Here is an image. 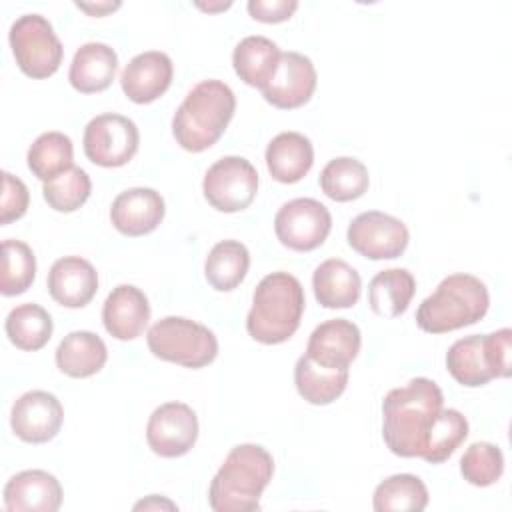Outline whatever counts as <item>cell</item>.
Listing matches in <instances>:
<instances>
[{"label":"cell","mask_w":512,"mask_h":512,"mask_svg":"<svg viewBox=\"0 0 512 512\" xmlns=\"http://www.w3.org/2000/svg\"><path fill=\"white\" fill-rule=\"evenodd\" d=\"M444 408L440 386L430 378H412L392 388L382 402V438L400 458H422L428 432Z\"/></svg>","instance_id":"6da1fadb"},{"label":"cell","mask_w":512,"mask_h":512,"mask_svg":"<svg viewBox=\"0 0 512 512\" xmlns=\"http://www.w3.org/2000/svg\"><path fill=\"white\" fill-rule=\"evenodd\" d=\"M274 474L272 454L260 444H238L224 458L208 490L214 512H250Z\"/></svg>","instance_id":"7a4b0ae2"},{"label":"cell","mask_w":512,"mask_h":512,"mask_svg":"<svg viewBox=\"0 0 512 512\" xmlns=\"http://www.w3.org/2000/svg\"><path fill=\"white\" fill-rule=\"evenodd\" d=\"M236 110V96L222 80L198 82L182 100L172 118V134L188 152L214 146L228 128Z\"/></svg>","instance_id":"3957f363"},{"label":"cell","mask_w":512,"mask_h":512,"mask_svg":"<svg viewBox=\"0 0 512 512\" xmlns=\"http://www.w3.org/2000/svg\"><path fill=\"white\" fill-rule=\"evenodd\" d=\"M304 304V288L296 276L266 274L254 290L246 330L260 344H282L298 330Z\"/></svg>","instance_id":"277c9868"},{"label":"cell","mask_w":512,"mask_h":512,"mask_svg":"<svg viewBox=\"0 0 512 512\" xmlns=\"http://www.w3.org/2000/svg\"><path fill=\"white\" fill-rule=\"evenodd\" d=\"M490 296L486 284L472 274H450L416 310V324L428 334L452 332L482 320Z\"/></svg>","instance_id":"5b68a950"},{"label":"cell","mask_w":512,"mask_h":512,"mask_svg":"<svg viewBox=\"0 0 512 512\" xmlns=\"http://www.w3.org/2000/svg\"><path fill=\"white\" fill-rule=\"evenodd\" d=\"M512 330L500 328L492 334H472L456 340L446 352L450 376L468 388H478L492 378L512 374Z\"/></svg>","instance_id":"8992f818"},{"label":"cell","mask_w":512,"mask_h":512,"mask_svg":"<svg viewBox=\"0 0 512 512\" xmlns=\"http://www.w3.org/2000/svg\"><path fill=\"white\" fill-rule=\"evenodd\" d=\"M150 352L186 368H204L218 356V340L210 328L182 316H166L146 334Z\"/></svg>","instance_id":"52a82bcc"},{"label":"cell","mask_w":512,"mask_h":512,"mask_svg":"<svg viewBox=\"0 0 512 512\" xmlns=\"http://www.w3.org/2000/svg\"><path fill=\"white\" fill-rule=\"evenodd\" d=\"M8 40L18 68L30 78H48L62 64V42L52 24L40 14H24L16 18L10 26Z\"/></svg>","instance_id":"ba28073f"},{"label":"cell","mask_w":512,"mask_h":512,"mask_svg":"<svg viewBox=\"0 0 512 512\" xmlns=\"http://www.w3.org/2000/svg\"><path fill=\"white\" fill-rule=\"evenodd\" d=\"M202 192L218 212L232 214L246 210L258 192V172L242 156H224L206 170Z\"/></svg>","instance_id":"9c48e42d"},{"label":"cell","mask_w":512,"mask_h":512,"mask_svg":"<svg viewBox=\"0 0 512 512\" xmlns=\"http://www.w3.org/2000/svg\"><path fill=\"white\" fill-rule=\"evenodd\" d=\"M84 154L102 168L128 164L138 152L140 134L134 120L122 114H100L84 128Z\"/></svg>","instance_id":"30bf717a"},{"label":"cell","mask_w":512,"mask_h":512,"mask_svg":"<svg viewBox=\"0 0 512 512\" xmlns=\"http://www.w3.org/2000/svg\"><path fill=\"white\" fill-rule=\"evenodd\" d=\"M332 228L328 208L314 198H294L276 212L274 232L290 250L310 252L324 244Z\"/></svg>","instance_id":"8fae6325"},{"label":"cell","mask_w":512,"mask_h":512,"mask_svg":"<svg viewBox=\"0 0 512 512\" xmlns=\"http://www.w3.org/2000/svg\"><path fill=\"white\" fill-rule=\"evenodd\" d=\"M346 240L360 256L368 260H392L402 256L410 234L400 218L380 210H368L352 218Z\"/></svg>","instance_id":"7c38bea8"},{"label":"cell","mask_w":512,"mask_h":512,"mask_svg":"<svg viewBox=\"0 0 512 512\" xmlns=\"http://www.w3.org/2000/svg\"><path fill=\"white\" fill-rule=\"evenodd\" d=\"M198 440V416L184 402L158 406L146 424V442L162 458H178L192 450Z\"/></svg>","instance_id":"4fadbf2b"},{"label":"cell","mask_w":512,"mask_h":512,"mask_svg":"<svg viewBox=\"0 0 512 512\" xmlns=\"http://www.w3.org/2000/svg\"><path fill=\"white\" fill-rule=\"evenodd\" d=\"M64 420V408L60 400L46 390L24 392L10 412L12 432L28 444H44L52 440Z\"/></svg>","instance_id":"5bb4252c"},{"label":"cell","mask_w":512,"mask_h":512,"mask_svg":"<svg viewBox=\"0 0 512 512\" xmlns=\"http://www.w3.org/2000/svg\"><path fill=\"white\" fill-rule=\"evenodd\" d=\"M316 68L312 60L300 52H282L272 80L264 86L262 96L268 104L294 110L304 106L316 90Z\"/></svg>","instance_id":"9a60e30c"},{"label":"cell","mask_w":512,"mask_h":512,"mask_svg":"<svg viewBox=\"0 0 512 512\" xmlns=\"http://www.w3.org/2000/svg\"><path fill=\"white\" fill-rule=\"evenodd\" d=\"M174 66L168 54L148 50L134 56L120 74V86L134 104H150L158 100L172 84Z\"/></svg>","instance_id":"2e32d148"},{"label":"cell","mask_w":512,"mask_h":512,"mask_svg":"<svg viewBox=\"0 0 512 512\" xmlns=\"http://www.w3.org/2000/svg\"><path fill=\"white\" fill-rule=\"evenodd\" d=\"M166 206L160 192L154 188H128L120 192L110 208L112 226L124 236H144L154 232L162 218Z\"/></svg>","instance_id":"e0dca14e"},{"label":"cell","mask_w":512,"mask_h":512,"mask_svg":"<svg viewBox=\"0 0 512 512\" xmlns=\"http://www.w3.org/2000/svg\"><path fill=\"white\" fill-rule=\"evenodd\" d=\"M362 344L360 328L346 318H332L316 326L306 344V356L324 368H348Z\"/></svg>","instance_id":"ac0fdd59"},{"label":"cell","mask_w":512,"mask_h":512,"mask_svg":"<svg viewBox=\"0 0 512 512\" xmlns=\"http://www.w3.org/2000/svg\"><path fill=\"white\" fill-rule=\"evenodd\" d=\"M62 504V486L46 470H22L4 486L8 512H56Z\"/></svg>","instance_id":"d6986e66"},{"label":"cell","mask_w":512,"mask_h":512,"mask_svg":"<svg viewBox=\"0 0 512 512\" xmlns=\"http://www.w3.org/2000/svg\"><path fill=\"white\" fill-rule=\"evenodd\" d=\"M150 320V304L146 294L132 286H116L104 300L102 322L106 332L116 340L138 338Z\"/></svg>","instance_id":"ffe728a7"},{"label":"cell","mask_w":512,"mask_h":512,"mask_svg":"<svg viewBox=\"0 0 512 512\" xmlns=\"http://www.w3.org/2000/svg\"><path fill=\"white\" fill-rule=\"evenodd\" d=\"M98 290V272L80 256L58 258L48 272L50 296L66 308L86 306Z\"/></svg>","instance_id":"44dd1931"},{"label":"cell","mask_w":512,"mask_h":512,"mask_svg":"<svg viewBox=\"0 0 512 512\" xmlns=\"http://www.w3.org/2000/svg\"><path fill=\"white\" fill-rule=\"evenodd\" d=\"M118 70V54L104 42L82 44L70 62L68 80L74 90L94 94L106 90Z\"/></svg>","instance_id":"7402d4cb"},{"label":"cell","mask_w":512,"mask_h":512,"mask_svg":"<svg viewBox=\"0 0 512 512\" xmlns=\"http://www.w3.org/2000/svg\"><path fill=\"white\" fill-rule=\"evenodd\" d=\"M312 164V142L300 132H280L266 148V166L276 182L294 184L310 172Z\"/></svg>","instance_id":"603a6c76"},{"label":"cell","mask_w":512,"mask_h":512,"mask_svg":"<svg viewBox=\"0 0 512 512\" xmlns=\"http://www.w3.org/2000/svg\"><path fill=\"white\" fill-rule=\"evenodd\" d=\"M314 296L324 308H350L358 302L360 274L340 258L324 260L312 274Z\"/></svg>","instance_id":"cb8c5ba5"},{"label":"cell","mask_w":512,"mask_h":512,"mask_svg":"<svg viewBox=\"0 0 512 512\" xmlns=\"http://www.w3.org/2000/svg\"><path fill=\"white\" fill-rule=\"evenodd\" d=\"M108 350L104 340L90 330L66 334L56 348V366L70 378H88L104 368Z\"/></svg>","instance_id":"d4e9b609"},{"label":"cell","mask_w":512,"mask_h":512,"mask_svg":"<svg viewBox=\"0 0 512 512\" xmlns=\"http://www.w3.org/2000/svg\"><path fill=\"white\" fill-rule=\"evenodd\" d=\"M280 56V48L270 38L246 36L236 44L232 52L234 72L244 84L264 90L278 68Z\"/></svg>","instance_id":"484cf974"},{"label":"cell","mask_w":512,"mask_h":512,"mask_svg":"<svg viewBox=\"0 0 512 512\" xmlns=\"http://www.w3.org/2000/svg\"><path fill=\"white\" fill-rule=\"evenodd\" d=\"M416 292V280L406 268L378 272L368 284V306L380 318H396L406 312Z\"/></svg>","instance_id":"4316f807"},{"label":"cell","mask_w":512,"mask_h":512,"mask_svg":"<svg viewBox=\"0 0 512 512\" xmlns=\"http://www.w3.org/2000/svg\"><path fill=\"white\" fill-rule=\"evenodd\" d=\"M294 384L306 402L326 406L346 390L348 368H324L304 354L294 366Z\"/></svg>","instance_id":"83f0119b"},{"label":"cell","mask_w":512,"mask_h":512,"mask_svg":"<svg viewBox=\"0 0 512 512\" xmlns=\"http://www.w3.org/2000/svg\"><path fill=\"white\" fill-rule=\"evenodd\" d=\"M250 252L238 240H222L212 246L204 262V276L218 292H230L246 278Z\"/></svg>","instance_id":"f1b7e54d"},{"label":"cell","mask_w":512,"mask_h":512,"mask_svg":"<svg viewBox=\"0 0 512 512\" xmlns=\"http://www.w3.org/2000/svg\"><path fill=\"white\" fill-rule=\"evenodd\" d=\"M4 330L8 340L16 348L26 352H36L48 344L54 324H52V316L40 304L26 302L8 312Z\"/></svg>","instance_id":"f546056e"},{"label":"cell","mask_w":512,"mask_h":512,"mask_svg":"<svg viewBox=\"0 0 512 512\" xmlns=\"http://www.w3.org/2000/svg\"><path fill=\"white\" fill-rule=\"evenodd\" d=\"M26 160L30 172L38 180L48 182L74 166L72 140L62 132H44L30 144Z\"/></svg>","instance_id":"4dcf8cb0"},{"label":"cell","mask_w":512,"mask_h":512,"mask_svg":"<svg viewBox=\"0 0 512 512\" xmlns=\"http://www.w3.org/2000/svg\"><path fill=\"white\" fill-rule=\"evenodd\" d=\"M370 184L366 166L350 156L330 160L320 172V188L334 202H350L360 198Z\"/></svg>","instance_id":"1f68e13d"},{"label":"cell","mask_w":512,"mask_h":512,"mask_svg":"<svg viewBox=\"0 0 512 512\" xmlns=\"http://www.w3.org/2000/svg\"><path fill=\"white\" fill-rule=\"evenodd\" d=\"M372 506L376 512H420L428 506V488L414 474H394L376 486Z\"/></svg>","instance_id":"d6a6232c"},{"label":"cell","mask_w":512,"mask_h":512,"mask_svg":"<svg viewBox=\"0 0 512 512\" xmlns=\"http://www.w3.org/2000/svg\"><path fill=\"white\" fill-rule=\"evenodd\" d=\"M466 436H468L466 416L456 408H442L428 432L422 458L430 464H442L454 454V450L466 440Z\"/></svg>","instance_id":"836d02e7"},{"label":"cell","mask_w":512,"mask_h":512,"mask_svg":"<svg viewBox=\"0 0 512 512\" xmlns=\"http://www.w3.org/2000/svg\"><path fill=\"white\" fill-rule=\"evenodd\" d=\"M36 278V256L32 248L22 240L2 242V274L0 292L4 296H16L26 292Z\"/></svg>","instance_id":"e575fe53"},{"label":"cell","mask_w":512,"mask_h":512,"mask_svg":"<svg viewBox=\"0 0 512 512\" xmlns=\"http://www.w3.org/2000/svg\"><path fill=\"white\" fill-rule=\"evenodd\" d=\"M90 192H92L90 176L78 166H72L70 170L44 182V186H42L44 200L56 212L78 210L80 206H84Z\"/></svg>","instance_id":"d590c367"},{"label":"cell","mask_w":512,"mask_h":512,"mask_svg":"<svg viewBox=\"0 0 512 512\" xmlns=\"http://www.w3.org/2000/svg\"><path fill=\"white\" fill-rule=\"evenodd\" d=\"M460 472L472 486H490L500 480L504 472V456L496 444L474 442L460 458Z\"/></svg>","instance_id":"8d00e7d4"},{"label":"cell","mask_w":512,"mask_h":512,"mask_svg":"<svg viewBox=\"0 0 512 512\" xmlns=\"http://www.w3.org/2000/svg\"><path fill=\"white\" fill-rule=\"evenodd\" d=\"M2 200H0V224L6 226L22 218L30 204L26 184L10 172H2Z\"/></svg>","instance_id":"74e56055"},{"label":"cell","mask_w":512,"mask_h":512,"mask_svg":"<svg viewBox=\"0 0 512 512\" xmlns=\"http://www.w3.org/2000/svg\"><path fill=\"white\" fill-rule=\"evenodd\" d=\"M250 16L258 22L278 24L290 20L298 8L296 0H250L246 4Z\"/></svg>","instance_id":"f35d334b"},{"label":"cell","mask_w":512,"mask_h":512,"mask_svg":"<svg viewBox=\"0 0 512 512\" xmlns=\"http://www.w3.org/2000/svg\"><path fill=\"white\" fill-rule=\"evenodd\" d=\"M76 6L84 12H88L90 16H104L108 12H114L116 8H120V2H102V4H82V2H76Z\"/></svg>","instance_id":"ab89813d"},{"label":"cell","mask_w":512,"mask_h":512,"mask_svg":"<svg viewBox=\"0 0 512 512\" xmlns=\"http://www.w3.org/2000/svg\"><path fill=\"white\" fill-rule=\"evenodd\" d=\"M162 506H166V508H176V504H172L170 500H164V498H160V502H158V496L156 494H152L148 500H142V502H138L134 508L136 510H140V508H162Z\"/></svg>","instance_id":"60d3db41"},{"label":"cell","mask_w":512,"mask_h":512,"mask_svg":"<svg viewBox=\"0 0 512 512\" xmlns=\"http://www.w3.org/2000/svg\"><path fill=\"white\" fill-rule=\"evenodd\" d=\"M230 6H232L230 2H226V4H214V6H212V4H208V6H206V4H198V8L208 10V12H214V10H226V8H230Z\"/></svg>","instance_id":"b9f144b4"}]
</instances>
